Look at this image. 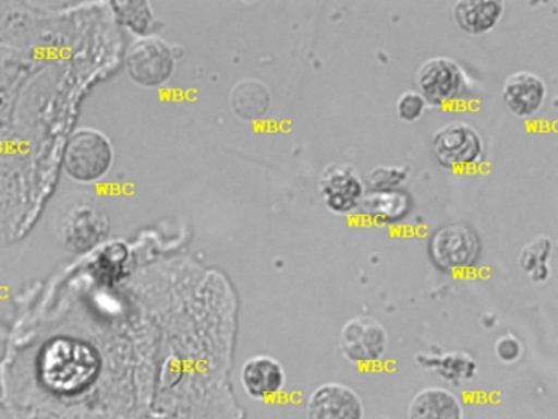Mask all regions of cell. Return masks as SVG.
Segmentation results:
<instances>
[{
	"mask_svg": "<svg viewBox=\"0 0 558 419\" xmlns=\"http://www.w3.org/2000/svg\"><path fill=\"white\" fill-rule=\"evenodd\" d=\"M40 379L48 388L76 395L93 385L100 370L99 354L84 340L58 337L41 350Z\"/></svg>",
	"mask_w": 558,
	"mask_h": 419,
	"instance_id": "obj_1",
	"label": "cell"
},
{
	"mask_svg": "<svg viewBox=\"0 0 558 419\" xmlns=\"http://www.w3.org/2000/svg\"><path fill=\"white\" fill-rule=\"evenodd\" d=\"M109 231V218L89 196H76L61 206L57 216V235L64 248L84 252L102 241Z\"/></svg>",
	"mask_w": 558,
	"mask_h": 419,
	"instance_id": "obj_2",
	"label": "cell"
},
{
	"mask_svg": "<svg viewBox=\"0 0 558 419\" xmlns=\"http://www.w3.org/2000/svg\"><path fill=\"white\" fill-rule=\"evenodd\" d=\"M433 154L446 169H472L485 157V141L466 121H449L434 133Z\"/></svg>",
	"mask_w": 558,
	"mask_h": 419,
	"instance_id": "obj_3",
	"label": "cell"
},
{
	"mask_svg": "<svg viewBox=\"0 0 558 419\" xmlns=\"http://www.w3.org/2000/svg\"><path fill=\"white\" fill-rule=\"evenodd\" d=\"M390 347L387 327L371 316H354L342 324L339 349L342 357L359 367L381 362Z\"/></svg>",
	"mask_w": 558,
	"mask_h": 419,
	"instance_id": "obj_4",
	"label": "cell"
},
{
	"mask_svg": "<svg viewBox=\"0 0 558 419\" xmlns=\"http://www.w3.org/2000/svg\"><path fill=\"white\" fill-rule=\"evenodd\" d=\"M113 151L109 140L97 131H77L64 153L68 176L77 182H96L110 170Z\"/></svg>",
	"mask_w": 558,
	"mask_h": 419,
	"instance_id": "obj_5",
	"label": "cell"
},
{
	"mask_svg": "<svg viewBox=\"0 0 558 419\" xmlns=\"http://www.w3.org/2000/svg\"><path fill=\"white\" fill-rule=\"evenodd\" d=\"M482 242L470 226L462 223L442 226L429 241L430 258L442 271H465L480 258Z\"/></svg>",
	"mask_w": 558,
	"mask_h": 419,
	"instance_id": "obj_6",
	"label": "cell"
},
{
	"mask_svg": "<svg viewBox=\"0 0 558 419\" xmlns=\"http://www.w3.org/2000/svg\"><path fill=\"white\" fill-rule=\"evenodd\" d=\"M416 85L427 104H450L465 92L466 75L459 62L446 56H434L417 69Z\"/></svg>",
	"mask_w": 558,
	"mask_h": 419,
	"instance_id": "obj_7",
	"label": "cell"
},
{
	"mask_svg": "<svg viewBox=\"0 0 558 419\" xmlns=\"http://www.w3.org/2000/svg\"><path fill=\"white\" fill-rule=\"evenodd\" d=\"M319 196L329 212L349 215L359 210L365 195L364 182L349 164H329L318 180Z\"/></svg>",
	"mask_w": 558,
	"mask_h": 419,
	"instance_id": "obj_8",
	"label": "cell"
},
{
	"mask_svg": "<svg viewBox=\"0 0 558 419\" xmlns=\"http://www.w3.org/2000/svg\"><path fill=\"white\" fill-rule=\"evenodd\" d=\"M305 419H365L364 402L345 383H322L306 398Z\"/></svg>",
	"mask_w": 558,
	"mask_h": 419,
	"instance_id": "obj_9",
	"label": "cell"
},
{
	"mask_svg": "<svg viewBox=\"0 0 558 419\" xmlns=\"http://www.w3.org/2000/svg\"><path fill=\"white\" fill-rule=\"evenodd\" d=\"M172 49L161 39H140L130 48L126 65L133 81L145 87H158L174 72Z\"/></svg>",
	"mask_w": 558,
	"mask_h": 419,
	"instance_id": "obj_10",
	"label": "cell"
},
{
	"mask_svg": "<svg viewBox=\"0 0 558 419\" xmlns=\"http://www.w3.org/2000/svg\"><path fill=\"white\" fill-rule=\"evenodd\" d=\"M241 386L250 398L269 402L282 395L287 386V372L282 363L266 354L250 357L241 367Z\"/></svg>",
	"mask_w": 558,
	"mask_h": 419,
	"instance_id": "obj_11",
	"label": "cell"
},
{
	"mask_svg": "<svg viewBox=\"0 0 558 419\" xmlns=\"http://www.w3.org/2000/svg\"><path fill=\"white\" fill-rule=\"evenodd\" d=\"M548 87L541 75L531 71L512 72L501 88V98L508 110L518 118H532L544 108Z\"/></svg>",
	"mask_w": 558,
	"mask_h": 419,
	"instance_id": "obj_12",
	"label": "cell"
},
{
	"mask_svg": "<svg viewBox=\"0 0 558 419\" xmlns=\"http://www.w3.org/2000/svg\"><path fill=\"white\" fill-rule=\"evenodd\" d=\"M407 419H465V409L452 390L426 386L408 403Z\"/></svg>",
	"mask_w": 558,
	"mask_h": 419,
	"instance_id": "obj_13",
	"label": "cell"
},
{
	"mask_svg": "<svg viewBox=\"0 0 558 419\" xmlns=\"http://www.w3.org/2000/svg\"><path fill=\"white\" fill-rule=\"evenodd\" d=\"M505 3L499 0H459L452 5V19L466 35H485L501 22Z\"/></svg>",
	"mask_w": 558,
	"mask_h": 419,
	"instance_id": "obj_14",
	"label": "cell"
},
{
	"mask_svg": "<svg viewBox=\"0 0 558 419\" xmlns=\"http://www.w3.org/2000/svg\"><path fill=\"white\" fill-rule=\"evenodd\" d=\"M270 104L272 97L269 87L259 79H243L231 88L230 107L241 120H263L269 111Z\"/></svg>",
	"mask_w": 558,
	"mask_h": 419,
	"instance_id": "obj_15",
	"label": "cell"
},
{
	"mask_svg": "<svg viewBox=\"0 0 558 419\" xmlns=\"http://www.w3.org/2000/svg\"><path fill=\"white\" fill-rule=\"evenodd\" d=\"M411 206L413 200L403 190H371L359 210L372 222L397 223L411 212Z\"/></svg>",
	"mask_w": 558,
	"mask_h": 419,
	"instance_id": "obj_16",
	"label": "cell"
},
{
	"mask_svg": "<svg viewBox=\"0 0 558 419\" xmlns=\"http://www.w3.org/2000/svg\"><path fill=\"white\" fill-rule=\"evenodd\" d=\"M424 369L434 370L440 379L453 385H463V383L472 382L478 373V363L470 356L469 352L462 350H453V352H444L440 356H427L424 362H421Z\"/></svg>",
	"mask_w": 558,
	"mask_h": 419,
	"instance_id": "obj_17",
	"label": "cell"
},
{
	"mask_svg": "<svg viewBox=\"0 0 558 419\" xmlns=\"http://www.w3.org/2000/svg\"><path fill=\"white\" fill-rule=\"evenodd\" d=\"M554 254V241L548 236L538 235L529 241L519 252L518 264L535 284L550 278V259Z\"/></svg>",
	"mask_w": 558,
	"mask_h": 419,
	"instance_id": "obj_18",
	"label": "cell"
},
{
	"mask_svg": "<svg viewBox=\"0 0 558 419\" xmlns=\"http://www.w3.org/2000/svg\"><path fill=\"white\" fill-rule=\"evenodd\" d=\"M408 177L407 167L377 166L368 172L367 183L371 190H400Z\"/></svg>",
	"mask_w": 558,
	"mask_h": 419,
	"instance_id": "obj_19",
	"label": "cell"
},
{
	"mask_svg": "<svg viewBox=\"0 0 558 419\" xmlns=\"http://www.w3.org/2000/svg\"><path fill=\"white\" fill-rule=\"evenodd\" d=\"M427 101L423 95L417 91H407L398 97L397 105V115L401 121H407V123H414V121H420L423 118V115L426 113L427 110Z\"/></svg>",
	"mask_w": 558,
	"mask_h": 419,
	"instance_id": "obj_20",
	"label": "cell"
},
{
	"mask_svg": "<svg viewBox=\"0 0 558 419\" xmlns=\"http://www.w3.org/2000/svg\"><path fill=\"white\" fill-rule=\"evenodd\" d=\"M119 9V16H122L123 22L136 33H146L149 26L153 25V15L149 12L148 3H125L126 9H123L122 3H116Z\"/></svg>",
	"mask_w": 558,
	"mask_h": 419,
	"instance_id": "obj_21",
	"label": "cell"
},
{
	"mask_svg": "<svg viewBox=\"0 0 558 419\" xmlns=\"http://www.w3.org/2000/svg\"><path fill=\"white\" fill-rule=\"evenodd\" d=\"M493 350H495L496 359L502 363H515L522 357V344L514 334L499 336Z\"/></svg>",
	"mask_w": 558,
	"mask_h": 419,
	"instance_id": "obj_22",
	"label": "cell"
}]
</instances>
